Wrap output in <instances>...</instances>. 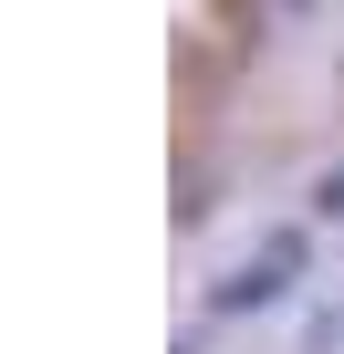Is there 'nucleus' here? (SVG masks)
<instances>
[{"mask_svg":"<svg viewBox=\"0 0 344 354\" xmlns=\"http://www.w3.org/2000/svg\"><path fill=\"white\" fill-rule=\"evenodd\" d=\"M313 209H323V219H344V167L323 177V198H313Z\"/></svg>","mask_w":344,"mask_h":354,"instance_id":"nucleus-2","label":"nucleus"},{"mask_svg":"<svg viewBox=\"0 0 344 354\" xmlns=\"http://www.w3.org/2000/svg\"><path fill=\"white\" fill-rule=\"evenodd\" d=\"M282 281H292L282 261H251V271H230V281H219V313H261V302H271Z\"/></svg>","mask_w":344,"mask_h":354,"instance_id":"nucleus-1","label":"nucleus"}]
</instances>
